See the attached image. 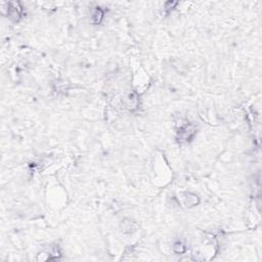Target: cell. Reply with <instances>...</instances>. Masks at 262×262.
Segmentation results:
<instances>
[{"label":"cell","mask_w":262,"mask_h":262,"mask_svg":"<svg viewBox=\"0 0 262 262\" xmlns=\"http://www.w3.org/2000/svg\"><path fill=\"white\" fill-rule=\"evenodd\" d=\"M102 16H104V13H102V10L99 8V7H96V8L94 9V11H93V14H92L93 20H94L95 23L98 24V23H100Z\"/></svg>","instance_id":"7a4b0ae2"},{"label":"cell","mask_w":262,"mask_h":262,"mask_svg":"<svg viewBox=\"0 0 262 262\" xmlns=\"http://www.w3.org/2000/svg\"><path fill=\"white\" fill-rule=\"evenodd\" d=\"M198 203V201H197V197L196 196H191V194H186V205H196V204Z\"/></svg>","instance_id":"277c9868"},{"label":"cell","mask_w":262,"mask_h":262,"mask_svg":"<svg viewBox=\"0 0 262 262\" xmlns=\"http://www.w3.org/2000/svg\"><path fill=\"white\" fill-rule=\"evenodd\" d=\"M127 102H128V105L129 108H134L137 104V98H136L135 95L133 93H130L127 97Z\"/></svg>","instance_id":"3957f363"},{"label":"cell","mask_w":262,"mask_h":262,"mask_svg":"<svg viewBox=\"0 0 262 262\" xmlns=\"http://www.w3.org/2000/svg\"><path fill=\"white\" fill-rule=\"evenodd\" d=\"M7 6H8V9H7V16H8L9 19L13 20L14 22L19 21V19L21 18L22 16V8L19 6V3H7Z\"/></svg>","instance_id":"6da1fadb"},{"label":"cell","mask_w":262,"mask_h":262,"mask_svg":"<svg viewBox=\"0 0 262 262\" xmlns=\"http://www.w3.org/2000/svg\"><path fill=\"white\" fill-rule=\"evenodd\" d=\"M173 249H174V251L176 252V253H182V252L184 251V246L182 243L180 242H177L174 244V246H173Z\"/></svg>","instance_id":"5b68a950"}]
</instances>
